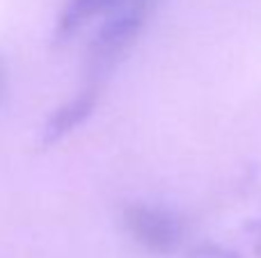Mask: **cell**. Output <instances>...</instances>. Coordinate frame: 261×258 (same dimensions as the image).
Instances as JSON below:
<instances>
[{
	"mask_svg": "<svg viewBox=\"0 0 261 258\" xmlns=\"http://www.w3.org/2000/svg\"><path fill=\"white\" fill-rule=\"evenodd\" d=\"M122 227L126 236L149 254H174L186 240V222L176 210L163 204L135 201L122 210Z\"/></svg>",
	"mask_w": 261,
	"mask_h": 258,
	"instance_id": "obj_1",
	"label": "cell"
},
{
	"mask_svg": "<svg viewBox=\"0 0 261 258\" xmlns=\"http://www.w3.org/2000/svg\"><path fill=\"white\" fill-rule=\"evenodd\" d=\"M96 103H99V89L83 87L76 96H71L62 105H58L41 126V144L53 146L58 142H62L67 135H71L76 128H81L92 117Z\"/></svg>",
	"mask_w": 261,
	"mask_h": 258,
	"instance_id": "obj_2",
	"label": "cell"
},
{
	"mask_svg": "<svg viewBox=\"0 0 261 258\" xmlns=\"http://www.w3.org/2000/svg\"><path fill=\"white\" fill-rule=\"evenodd\" d=\"M124 0H67L62 14L55 25V41H67L99 14H110L115 7H119Z\"/></svg>",
	"mask_w": 261,
	"mask_h": 258,
	"instance_id": "obj_3",
	"label": "cell"
},
{
	"mask_svg": "<svg viewBox=\"0 0 261 258\" xmlns=\"http://www.w3.org/2000/svg\"><path fill=\"white\" fill-rule=\"evenodd\" d=\"M181 258H243L239 251L229 249L225 245H216V242H202V245L190 247Z\"/></svg>",
	"mask_w": 261,
	"mask_h": 258,
	"instance_id": "obj_4",
	"label": "cell"
},
{
	"mask_svg": "<svg viewBox=\"0 0 261 258\" xmlns=\"http://www.w3.org/2000/svg\"><path fill=\"white\" fill-rule=\"evenodd\" d=\"M250 242H252L254 254L261 258V215L250 224Z\"/></svg>",
	"mask_w": 261,
	"mask_h": 258,
	"instance_id": "obj_5",
	"label": "cell"
}]
</instances>
